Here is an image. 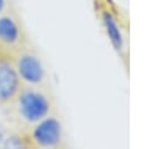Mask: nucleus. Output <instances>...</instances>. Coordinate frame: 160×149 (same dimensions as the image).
I'll return each mask as SVG.
<instances>
[{"mask_svg":"<svg viewBox=\"0 0 160 149\" xmlns=\"http://www.w3.org/2000/svg\"><path fill=\"white\" fill-rule=\"evenodd\" d=\"M4 134H5V130H4V126L0 124V141L2 140V138H4Z\"/></svg>","mask_w":160,"mask_h":149,"instance_id":"6e6552de","label":"nucleus"},{"mask_svg":"<svg viewBox=\"0 0 160 149\" xmlns=\"http://www.w3.org/2000/svg\"><path fill=\"white\" fill-rule=\"evenodd\" d=\"M19 73L29 83H39L42 79L44 70L41 63L31 55H25L19 61Z\"/></svg>","mask_w":160,"mask_h":149,"instance_id":"7ed1b4c3","label":"nucleus"},{"mask_svg":"<svg viewBox=\"0 0 160 149\" xmlns=\"http://www.w3.org/2000/svg\"><path fill=\"white\" fill-rule=\"evenodd\" d=\"M104 25H105L106 33H108L109 39L111 40L112 45L115 46V49L120 50L122 48V36H121L118 24L115 23V20L112 19V16L109 13H104Z\"/></svg>","mask_w":160,"mask_h":149,"instance_id":"39448f33","label":"nucleus"},{"mask_svg":"<svg viewBox=\"0 0 160 149\" xmlns=\"http://www.w3.org/2000/svg\"><path fill=\"white\" fill-rule=\"evenodd\" d=\"M20 110L25 119L35 121L46 115L49 104L44 95L35 91H25L20 96Z\"/></svg>","mask_w":160,"mask_h":149,"instance_id":"f257e3e1","label":"nucleus"},{"mask_svg":"<svg viewBox=\"0 0 160 149\" xmlns=\"http://www.w3.org/2000/svg\"><path fill=\"white\" fill-rule=\"evenodd\" d=\"M18 88V75L6 64H0V101L10 99Z\"/></svg>","mask_w":160,"mask_h":149,"instance_id":"20e7f679","label":"nucleus"},{"mask_svg":"<svg viewBox=\"0 0 160 149\" xmlns=\"http://www.w3.org/2000/svg\"><path fill=\"white\" fill-rule=\"evenodd\" d=\"M60 124L58 120L50 118L42 120L34 130L35 140L42 146H52L60 140Z\"/></svg>","mask_w":160,"mask_h":149,"instance_id":"f03ea898","label":"nucleus"},{"mask_svg":"<svg viewBox=\"0 0 160 149\" xmlns=\"http://www.w3.org/2000/svg\"><path fill=\"white\" fill-rule=\"evenodd\" d=\"M0 146L2 148H24V144L21 139L18 136H9V138H2L0 141Z\"/></svg>","mask_w":160,"mask_h":149,"instance_id":"0eeeda50","label":"nucleus"},{"mask_svg":"<svg viewBox=\"0 0 160 149\" xmlns=\"http://www.w3.org/2000/svg\"><path fill=\"white\" fill-rule=\"evenodd\" d=\"M0 39L8 44L15 43L18 40V28L15 23L8 16L0 19Z\"/></svg>","mask_w":160,"mask_h":149,"instance_id":"423d86ee","label":"nucleus"},{"mask_svg":"<svg viewBox=\"0 0 160 149\" xmlns=\"http://www.w3.org/2000/svg\"><path fill=\"white\" fill-rule=\"evenodd\" d=\"M2 6H4V0H0V10L2 9Z\"/></svg>","mask_w":160,"mask_h":149,"instance_id":"1a4fd4ad","label":"nucleus"}]
</instances>
